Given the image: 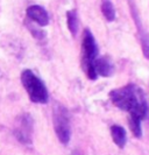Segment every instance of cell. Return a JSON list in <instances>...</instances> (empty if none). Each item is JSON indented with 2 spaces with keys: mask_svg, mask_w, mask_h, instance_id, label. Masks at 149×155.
Here are the masks:
<instances>
[{
  "mask_svg": "<svg viewBox=\"0 0 149 155\" xmlns=\"http://www.w3.org/2000/svg\"><path fill=\"white\" fill-rule=\"evenodd\" d=\"M110 99L120 110L127 111L131 118L141 120L148 113V104L144 93L139 86L128 84L110 92Z\"/></svg>",
  "mask_w": 149,
  "mask_h": 155,
  "instance_id": "6da1fadb",
  "label": "cell"
},
{
  "mask_svg": "<svg viewBox=\"0 0 149 155\" xmlns=\"http://www.w3.org/2000/svg\"><path fill=\"white\" fill-rule=\"evenodd\" d=\"M21 83L33 103L47 104L49 101L47 86L43 83V81L37 77L31 70L26 69L21 72Z\"/></svg>",
  "mask_w": 149,
  "mask_h": 155,
  "instance_id": "7a4b0ae2",
  "label": "cell"
},
{
  "mask_svg": "<svg viewBox=\"0 0 149 155\" xmlns=\"http://www.w3.org/2000/svg\"><path fill=\"white\" fill-rule=\"evenodd\" d=\"M82 50H83V57H82V65L83 70L85 71L87 77H94L96 76V67L94 62L98 58L99 49L96 42L93 34L90 29L84 31L83 35V42H82Z\"/></svg>",
  "mask_w": 149,
  "mask_h": 155,
  "instance_id": "3957f363",
  "label": "cell"
},
{
  "mask_svg": "<svg viewBox=\"0 0 149 155\" xmlns=\"http://www.w3.org/2000/svg\"><path fill=\"white\" fill-rule=\"evenodd\" d=\"M54 130L58 140L63 145H68L71 138V126L69 111L61 104H55L53 110Z\"/></svg>",
  "mask_w": 149,
  "mask_h": 155,
  "instance_id": "277c9868",
  "label": "cell"
},
{
  "mask_svg": "<svg viewBox=\"0 0 149 155\" xmlns=\"http://www.w3.org/2000/svg\"><path fill=\"white\" fill-rule=\"evenodd\" d=\"M33 131H34V121L31 114L24 113L16 118L14 125V135L21 143L31 145L33 141Z\"/></svg>",
  "mask_w": 149,
  "mask_h": 155,
  "instance_id": "5b68a950",
  "label": "cell"
},
{
  "mask_svg": "<svg viewBox=\"0 0 149 155\" xmlns=\"http://www.w3.org/2000/svg\"><path fill=\"white\" fill-rule=\"evenodd\" d=\"M27 16L31 19V21L36 22L41 27H44L49 25V14L47 9L40 5H31L27 8L26 11Z\"/></svg>",
  "mask_w": 149,
  "mask_h": 155,
  "instance_id": "8992f818",
  "label": "cell"
},
{
  "mask_svg": "<svg viewBox=\"0 0 149 155\" xmlns=\"http://www.w3.org/2000/svg\"><path fill=\"white\" fill-rule=\"evenodd\" d=\"M129 6H131V11H132V15H133V19L135 21V25H136V28H138V33H139V36H140V42H141V48H142V53L144 55V57L149 60V38L147 35V33L144 31L143 27L141 25V21L139 19V15H138V11L134 6L133 4L129 2Z\"/></svg>",
  "mask_w": 149,
  "mask_h": 155,
  "instance_id": "52a82bcc",
  "label": "cell"
},
{
  "mask_svg": "<svg viewBox=\"0 0 149 155\" xmlns=\"http://www.w3.org/2000/svg\"><path fill=\"white\" fill-rule=\"evenodd\" d=\"M94 67H96L97 74L102 77H109L114 71V65L110 60V57H107V56L98 57L94 62Z\"/></svg>",
  "mask_w": 149,
  "mask_h": 155,
  "instance_id": "ba28073f",
  "label": "cell"
},
{
  "mask_svg": "<svg viewBox=\"0 0 149 155\" xmlns=\"http://www.w3.org/2000/svg\"><path fill=\"white\" fill-rule=\"evenodd\" d=\"M111 137L114 141V143L119 148H124L127 142V134L124 127L119 126V125H113L111 127Z\"/></svg>",
  "mask_w": 149,
  "mask_h": 155,
  "instance_id": "9c48e42d",
  "label": "cell"
},
{
  "mask_svg": "<svg viewBox=\"0 0 149 155\" xmlns=\"http://www.w3.org/2000/svg\"><path fill=\"white\" fill-rule=\"evenodd\" d=\"M100 9H102V15L105 16V19L109 22H113L115 20L117 12H115V7H114V5L111 0H102V5H100Z\"/></svg>",
  "mask_w": 149,
  "mask_h": 155,
  "instance_id": "30bf717a",
  "label": "cell"
},
{
  "mask_svg": "<svg viewBox=\"0 0 149 155\" xmlns=\"http://www.w3.org/2000/svg\"><path fill=\"white\" fill-rule=\"evenodd\" d=\"M66 23H68V28L70 31L71 35H77L79 29V20L76 9H71L66 12Z\"/></svg>",
  "mask_w": 149,
  "mask_h": 155,
  "instance_id": "8fae6325",
  "label": "cell"
},
{
  "mask_svg": "<svg viewBox=\"0 0 149 155\" xmlns=\"http://www.w3.org/2000/svg\"><path fill=\"white\" fill-rule=\"evenodd\" d=\"M128 124H129V128L133 133L135 138H141L142 135V127H141V120L135 119V118H131L128 119Z\"/></svg>",
  "mask_w": 149,
  "mask_h": 155,
  "instance_id": "7c38bea8",
  "label": "cell"
},
{
  "mask_svg": "<svg viewBox=\"0 0 149 155\" xmlns=\"http://www.w3.org/2000/svg\"><path fill=\"white\" fill-rule=\"evenodd\" d=\"M28 28H29V31H31V35L35 38V39L37 40H43L46 38V33L43 31H41V29H36L35 27H31V26H28Z\"/></svg>",
  "mask_w": 149,
  "mask_h": 155,
  "instance_id": "4fadbf2b",
  "label": "cell"
},
{
  "mask_svg": "<svg viewBox=\"0 0 149 155\" xmlns=\"http://www.w3.org/2000/svg\"><path fill=\"white\" fill-rule=\"evenodd\" d=\"M72 155H80V154H78V153H75V152H73V154Z\"/></svg>",
  "mask_w": 149,
  "mask_h": 155,
  "instance_id": "5bb4252c",
  "label": "cell"
}]
</instances>
